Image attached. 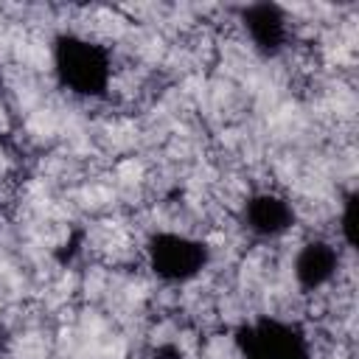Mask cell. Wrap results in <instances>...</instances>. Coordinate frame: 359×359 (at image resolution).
<instances>
[{
  "instance_id": "6da1fadb",
  "label": "cell",
  "mask_w": 359,
  "mask_h": 359,
  "mask_svg": "<svg viewBox=\"0 0 359 359\" xmlns=\"http://www.w3.org/2000/svg\"><path fill=\"white\" fill-rule=\"evenodd\" d=\"M53 73L67 93L101 98L112 84V53L84 34H59L53 39Z\"/></svg>"
},
{
  "instance_id": "7a4b0ae2",
  "label": "cell",
  "mask_w": 359,
  "mask_h": 359,
  "mask_svg": "<svg viewBox=\"0 0 359 359\" xmlns=\"http://www.w3.org/2000/svg\"><path fill=\"white\" fill-rule=\"evenodd\" d=\"M146 261L149 269L163 283H188L202 275L210 261V247L188 233L177 230H157L146 241Z\"/></svg>"
},
{
  "instance_id": "3957f363",
  "label": "cell",
  "mask_w": 359,
  "mask_h": 359,
  "mask_svg": "<svg viewBox=\"0 0 359 359\" xmlns=\"http://www.w3.org/2000/svg\"><path fill=\"white\" fill-rule=\"evenodd\" d=\"M236 342L244 359H311L309 337L300 325L280 317H258L247 323Z\"/></svg>"
},
{
  "instance_id": "277c9868",
  "label": "cell",
  "mask_w": 359,
  "mask_h": 359,
  "mask_svg": "<svg viewBox=\"0 0 359 359\" xmlns=\"http://www.w3.org/2000/svg\"><path fill=\"white\" fill-rule=\"evenodd\" d=\"M244 227L258 238H280L294 227V205L275 191H258L244 202Z\"/></svg>"
},
{
  "instance_id": "5b68a950",
  "label": "cell",
  "mask_w": 359,
  "mask_h": 359,
  "mask_svg": "<svg viewBox=\"0 0 359 359\" xmlns=\"http://www.w3.org/2000/svg\"><path fill=\"white\" fill-rule=\"evenodd\" d=\"M241 25L252 48L264 56H278L289 42V17L275 3H252L241 8Z\"/></svg>"
},
{
  "instance_id": "8992f818",
  "label": "cell",
  "mask_w": 359,
  "mask_h": 359,
  "mask_svg": "<svg viewBox=\"0 0 359 359\" xmlns=\"http://www.w3.org/2000/svg\"><path fill=\"white\" fill-rule=\"evenodd\" d=\"M339 264H342L339 247L328 238H314V241H306L297 250L292 272H294V280H297L300 289L317 292V289H323L325 283L334 280Z\"/></svg>"
},
{
  "instance_id": "52a82bcc",
  "label": "cell",
  "mask_w": 359,
  "mask_h": 359,
  "mask_svg": "<svg viewBox=\"0 0 359 359\" xmlns=\"http://www.w3.org/2000/svg\"><path fill=\"white\" fill-rule=\"evenodd\" d=\"M356 194L351 191L342 202V213H339V233H342V241L348 250H353L356 244Z\"/></svg>"
}]
</instances>
